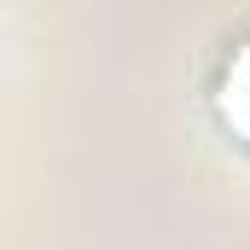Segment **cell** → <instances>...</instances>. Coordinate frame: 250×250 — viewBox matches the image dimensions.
I'll return each mask as SVG.
<instances>
[{
  "instance_id": "cell-1",
  "label": "cell",
  "mask_w": 250,
  "mask_h": 250,
  "mask_svg": "<svg viewBox=\"0 0 250 250\" xmlns=\"http://www.w3.org/2000/svg\"><path fill=\"white\" fill-rule=\"evenodd\" d=\"M204 111L221 140L245 146L250 151V29H239L215 64H209V82H204Z\"/></svg>"
}]
</instances>
